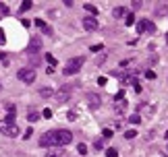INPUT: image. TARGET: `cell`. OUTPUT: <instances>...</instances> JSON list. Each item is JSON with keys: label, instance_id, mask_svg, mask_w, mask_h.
<instances>
[{"label": "cell", "instance_id": "cell-3", "mask_svg": "<svg viewBox=\"0 0 168 157\" xmlns=\"http://www.w3.org/2000/svg\"><path fill=\"white\" fill-rule=\"evenodd\" d=\"M17 76H19V81L31 85V83H35V79H37V72H35V68H19Z\"/></svg>", "mask_w": 168, "mask_h": 157}, {"label": "cell", "instance_id": "cell-23", "mask_svg": "<svg viewBox=\"0 0 168 157\" xmlns=\"http://www.w3.org/2000/svg\"><path fill=\"white\" fill-rule=\"evenodd\" d=\"M135 137H137V130H133V128L125 132V138H129V141H131V138H135Z\"/></svg>", "mask_w": 168, "mask_h": 157}, {"label": "cell", "instance_id": "cell-10", "mask_svg": "<svg viewBox=\"0 0 168 157\" xmlns=\"http://www.w3.org/2000/svg\"><path fill=\"white\" fill-rule=\"evenodd\" d=\"M127 14H129V8L127 6H116L112 10V17H114V19H120V17H127Z\"/></svg>", "mask_w": 168, "mask_h": 157}, {"label": "cell", "instance_id": "cell-12", "mask_svg": "<svg viewBox=\"0 0 168 157\" xmlns=\"http://www.w3.org/2000/svg\"><path fill=\"white\" fill-rule=\"evenodd\" d=\"M35 25H37V27H40V29H42V31H44V33H46V35H52V29H50V27H48V25H46V23H44L42 19H35Z\"/></svg>", "mask_w": 168, "mask_h": 157}, {"label": "cell", "instance_id": "cell-7", "mask_svg": "<svg viewBox=\"0 0 168 157\" xmlns=\"http://www.w3.org/2000/svg\"><path fill=\"white\" fill-rule=\"evenodd\" d=\"M42 50V37L40 35H31V41H29V52L31 54H37Z\"/></svg>", "mask_w": 168, "mask_h": 157}, {"label": "cell", "instance_id": "cell-33", "mask_svg": "<svg viewBox=\"0 0 168 157\" xmlns=\"http://www.w3.org/2000/svg\"><path fill=\"white\" fill-rule=\"evenodd\" d=\"M0 13H2V14H8V6H6V4H2V2H0Z\"/></svg>", "mask_w": 168, "mask_h": 157}, {"label": "cell", "instance_id": "cell-13", "mask_svg": "<svg viewBox=\"0 0 168 157\" xmlns=\"http://www.w3.org/2000/svg\"><path fill=\"white\" fill-rule=\"evenodd\" d=\"M139 109H141V112H143V114H145L147 118H149V116H152V114H154V112H156V103H152L149 108H147V105H139Z\"/></svg>", "mask_w": 168, "mask_h": 157}, {"label": "cell", "instance_id": "cell-28", "mask_svg": "<svg viewBox=\"0 0 168 157\" xmlns=\"http://www.w3.org/2000/svg\"><path fill=\"white\" fill-rule=\"evenodd\" d=\"M120 99H125V91H123V89H120L118 93L114 95V101H120Z\"/></svg>", "mask_w": 168, "mask_h": 157}, {"label": "cell", "instance_id": "cell-24", "mask_svg": "<svg viewBox=\"0 0 168 157\" xmlns=\"http://www.w3.org/2000/svg\"><path fill=\"white\" fill-rule=\"evenodd\" d=\"M145 27H147V21H139V23H137V31H139V33H143Z\"/></svg>", "mask_w": 168, "mask_h": 157}, {"label": "cell", "instance_id": "cell-30", "mask_svg": "<svg viewBox=\"0 0 168 157\" xmlns=\"http://www.w3.org/2000/svg\"><path fill=\"white\" fill-rule=\"evenodd\" d=\"M104 50V46L102 43H96V46H91V52H102Z\"/></svg>", "mask_w": 168, "mask_h": 157}, {"label": "cell", "instance_id": "cell-36", "mask_svg": "<svg viewBox=\"0 0 168 157\" xmlns=\"http://www.w3.org/2000/svg\"><path fill=\"white\" fill-rule=\"evenodd\" d=\"M0 58H2V62H4V64H8V56L4 54V52H0Z\"/></svg>", "mask_w": 168, "mask_h": 157}, {"label": "cell", "instance_id": "cell-29", "mask_svg": "<svg viewBox=\"0 0 168 157\" xmlns=\"http://www.w3.org/2000/svg\"><path fill=\"white\" fill-rule=\"evenodd\" d=\"M4 108L8 109V114H13V112H17V109H15V105H13L11 101H6V103H4Z\"/></svg>", "mask_w": 168, "mask_h": 157}, {"label": "cell", "instance_id": "cell-19", "mask_svg": "<svg viewBox=\"0 0 168 157\" xmlns=\"http://www.w3.org/2000/svg\"><path fill=\"white\" fill-rule=\"evenodd\" d=\"M102 137H104V138H112V137H114V130H112V128H104V130H102Z\"/></svg>", "mask_w": 168, "mask_h": 157}, {"label": "cell", "instance_id": "cell-5", "mask_svg": "<svg viewBox=\"0 0 168 157\" xmlns=\"http://www.w3.org/2000/svg\"><path fill=\"white\" fill-rule=\"evenodd\" d=\"M71 89H73L71 85H67V87L62 85V87H60L58 91H56V101H58V103L69 101V97H71Z\"/></svg>", "mask_w": 168, "mask_h": 157}, {"label": "cell", "instance_id": "cell-1", "mask_svg": "<svg viewBox=\"0 0 168 157\" xmlns=\"http://www.w3.org/2000/svg\"><path fill=\"white\" fill-rule=\"evenodd\" d=\"M73 141V132L64 128H56L50 130V132H44L40 137V145L42 147H54V149H60V147H67V145Z\"/></svg>", "mask_w": 168, "mask_h": 157}, {"label": "cell", "instance_id": "cell-2", "mask_svg": "<svg viewBox=\"0 0 168 157\" xmlns=\"http://www.w3.org/2000/svg\"><path fill=\"white\" fill-rule=\"evenodd\" d=\"M85 64V58L83 56H75V58H71L67 64H64L62 68V75L64 76H71V75H77L79 70H81V66Z\"/></svg>", "mask_w": 168, "mask_h": 157}, {"label": "cell", "instance_id": "cell-20", "mask_svg": "<svg viewBox=\"0 0 168 157\" xmlns=\"http://www.w3.org/2000/svg\"><path fill=\"white\" fill-rule=\"evenodd\" d=\"M125 23H127V27H131V25H135V17H133V13H129V14H127Z\"/></svg>", "mask_w": 168, "mask_h": 157}, {"label": "cell", "instance_id": "cell-42", "mask_svg": "<svg viewBox=\"0 0 168 157\" xmlns=\"http://www.w3.org/2000/svg\"><path fill=\"white\" fill-rule=\"evenodd\" d=\"M0 91H2V85H0Z\"/></svg>", "mask_w": 168, "mask_h": 157}, {"label": "cell", "instance_id": "cell-38", "mask_svg": "<svg viewBox=\"0 0 168 157\" xmlns=\"http://www.w3.org/2000/svg\"><path fill=\"white\" fill-rule=\"evenodd\" d=\"M31 134H33V130H31V128H27V132L23 134V138H29V137H31Z\"/></svg>", "mask_w": 168, "mask_h": 157}, {"label": "cell", "instance_id": "cell-14", "mask_svg": "<svg viewBox=\"0 0 168 157\" xmlns=\"http://www.w3.org/2000/svg\"><path fill=\"white\" fill-rule=\"evenodd\" d=\"M83 8L91 14V17H96V19H98V6H93V4H83Z\"/></svg>", "mask_w": 168, "mask_h": 157}, {"label": "cell", "instance_id": "cell-6", "mask_svg": "<svg viewBox=\"0 0 168 157\" xmlns=\"http://www.w3.org/2000/svg\"><path fill=\"white\" fill-rule=\"evenodd\" d=\"M112 109H114V114H116V116H125L127 109H129V103H127L125 99H120V101H114V103H112Z\"/></svg>", "mask_w": 168, "mask_h": 157}, {"label": "cell", "instance_id": "cell-32", "mask_svg": "<svg viewBox=\"0 0 168 157\" xmlns=\"http://www.w3.org/2000/svg\"><path fill=\"white\" fill-rule=\"evenodd\" d=\"M42 116H44V118H52V109H50V108H46V109L42 112Z\"/></svg>", "mask_w": 168, "mask_h": 157}, {"label": "cell", "instance_id": "cell-4", "mask_svg": "<svg viewBox=\"0 0 168 157\" xmlns=\"http://www.w3.org/2000/svg\"><path fill=\"white\" fill-rule=\"evenodd\" d=\"M0 134L17 137V134H19V126H17V124H8L6 120H0Z\"/></svg>", "mask_w": 168, "mask_h": 157}, {"label": "cell", "instance_id": "cell-17", "mask_svg": "<svg viewBox=\"0 0 168 157\" xmlns=\"http://www.w3.org/2000/svg\"><path fill=\"white\" fill-rule=\"evenodd\" d=\"M40 95L42 97H50V95H54V91L50 87H44V89H40Z\"/></svg>", "mask_w": 168, "mask_h": 157}, {"label": "cell", "instance_id": "cell-18", "mask_svg": "<svg viewBox=\"0 0 168 157\" xmlns=\"http://www.w3.org/2000/svg\"><path fill=\"white\" fill-rule=\"evenodd\" d=\"M93 149H96V151L104 149V138H96V141H93Z\"/></svg>", "mask_w": 168, "mask_h": 157}, {"label": "cell", "instance_id": "cell-25", "mask_svg": "<svg viewBox=\"0 0 168 157\" xmlns=\"http://www.w3.org/2000/svg\"><path fill=\"white\" fill-rule=\"evenodd\" d=\"M106 157H118V151L116 149H106Z\"/></svg>", "mask_w": 168, "mask_h": 157}, {"label": "cell", "instance_id": "cell-22", "mask_svg": "<svg viewBox=\"0 0 168 157\" xmlns=\"http://www.w3.org/2000/svg\"><path fill=\"white\" fill-rule=\"evenodd\" d=\"M129 122H131V124H141V116H139V114H133V116L129 118Z\"/></svg>", "mask_w": 168, "mask_h": 157}, {"label": "cell", "instance_id": "cell-16", "mask_svg": "<svg viewBox=\"0 0 168 157\" xmlns=\"http://www.w3.org/2000/svg\"><path fill=\"white\" fill-rule=\"evenodd\" d=\"M46 157H64V151H60V149L48 151V153H46Z\"/></svg>", "mask_w": 168, "mask_h": 157}, {"label": "cell", "instance_id": "cell-9", "mask_svg": "<svg viewBox=\"0 0 168 157\" xmlns=\"http://www.w3.org/2000/svg\"><path fill=\"white\" fill-rule=\"evenodd\" d=\"M87 99H89V109H98L100 103H102V99H100L96 93H89V95H87Z\"/></svg>", "mask_w": 168, "mask_h": 157}, {"label": "cell", "instance_id": "cell-21", "mask_svg": "<svg viewBox=\"0 0 168 157\" xmlns=\"http://www.w3.org/2000/svg\"><path fill=\"white\" fill-rule=\"evenodd\" d=\"M77 151H79V155H85V153H87V145H85V143H79V145H77Z\"/></svg>", "mask_w": 168, "mask_h": 157}, {"label": "cell", "instance_id": "cell-34", "mask_svg": "<svg viewBox=\"0 0 168 157\" xmlns=\"http://www.w3.org/2000/svg\"><path fill=\"white\" fill-rule=\"evenodd\" d=\"M145 79H156V72L154 70H145Z\"/></svg>", "mask_w": 168, "mask_h": 157}, {"label": "cell", "instance_id": "cell-26", "mask_svg": "<svg viewBox=\"0 0 168 157\" xmlns=\"http://www.w3.org/2000/svg\"><path fill=\"white\" fill-rule=\"evenodd\" d=\"M15 114H17V112H13V114H6V118H4V120H6L8 124H17V122H15Z\"/></svg>", "mask_w": 168, "mask_h": 157}, {"label": "cell", "instance_id": "cell-35", "mask_svg": "<svg viewBox=\"0 0 168 157\" xmlns=\"http://www.w3.org/2000/svg\"><path fill=\"white\" fill-rule=\"evenodd\" d=\"M71 120V122H73V120H77V114H75V112H69V116H67Z\"/></svg>", "mask_w": 168, "mask_h": 157}, {"label": "cell", "instance_id": "cell-8", "mask_svg": "<svg viewBox=\"0 0 168 157\" xmlns=\"http://www.w3.org/2000/svg\"><path fill=\"white\" fill-rule=\"evenodd\" d=\"M81 23H83V27L87 29V31H96V29H98V19H96V17H83Z\"/></svg>", "mask_w": 168, "mask_h": 157}, {"label": "cell", "instance_id": "cell-37", "mask_svg": "<svg viewBox=\"0 0 168 157\" xmlns=\"http://www.w3.org/2000/svg\"><path fill=\"white\" fill-rule=\"evenodd\" d=\"M145 29H147V31H154V29H156L154 23H152V21H147V27H145Z\"/></svg>", "mask_w": 168, "mask_h": 157}, {"label": "cell", "instance_id": "cell-27", "mask_svg": "<svg viewBox=\"0 0 168 157\" xmlns=\"http://www.w3.org/2000/svg\"><path fill=\"white\" fill-rule=\"evenodd\" d=\"M6 43V35H4V29L0 27V46H4Z\"/></svg>", "mask_w": 168, "mask_h": 157}, {"label": "cell", "instance_id": "cell-41", "mask_svg": "<svg viewBox=\"0 0 168 157\" xmlns=\"http://www.w3.org/2000/svg\"><path fill=\"white\" fill-rule=\"evenodd\" d=\"M166 43H168V35H166Z\"/></svg>", "mask_w": 168, "mask_h": 157}, {"label": "cell", "instance_id": "cell-11", "mask_svg": "<svg viewBox=\"0 0 168 157\" xmlns=\"http://www.w3.org/2000/svg\"><path fill=\"white\" fill-rule=\"evenodd\" d=\"M27 120L29 122H37V120H42V114H40L37 109H29L27 112Z\"/></svg>", "mask_w": 168, "mask_h": 157}, {"label": "cell", "instance_id": "cell-40", "mask_svg": "<svg viewBox=\"0 0 168 157\" xmlns=\"http://www.w3.org/2000/svg\"><path fill=\"white\" fill-rule=\"evenodd\" d=\"M164 138H166V141H168V130H166V132H164Z\"/></svg>", "mask_w": 168, "mask_h": 157}, {"label": "cell", "instance_id": "cell-31", "mask_svg": "<svg viewBox=\"0 0 168 157\" xmlns=\"http://www.w3.org/2000/svg\"><path fill=\"white\" fill-rule=\"evenodd\" d=\"M46 60H48V64H50V66H54V64H56V58H54V56H46Z\"/></svg>", "mask_w": 168, "mask_h": 157}, {"label": "cell", "instance_id": "cell-39", "mask_svg": "<svg viewBox=\"0 0 168 157\" xmlns=\"http://www.w3.org/2000/svg\"><path fill=\"white\" fill-rule=\"evenodd\" d=\"M98 85H106V76H100V79H98Z\"/></svg>", "mask_w": 168, "mask_h": 157}, {"label": "cell", "instance_id": "cell-15", "mask_svg": "<svg viewBox=\"0 0 168 157\" xmlns=\"http://www.w3.org/2000/svg\"><path fill=\"white\" fill-rule=\"evenodd\" d=\"M31 4H33V2H31V0H23V4H21V6H19V13H27V10H29V8H31Z\"/></svg>", "mask_w": 168, "mask_h": 157}]
</instances>
